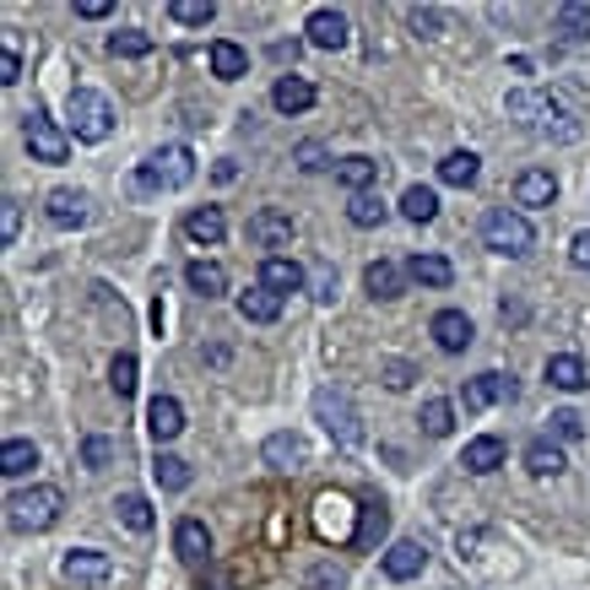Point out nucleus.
Masks as SVG:
<instances>
[{"label": "nucleus", "instance_id": "obj_1", "mask_svg": "<svg viewBox=\"0 0 590 590\" xmlns=\"http://www.w3.org/2000/svg\"><path fill=\"white\" fill-rule=\"evenodd\" d=\"M509 120L520 130H531L537 141H580V120L569 114V103L563 98H552V92H542V87H514L504 98Z\"/></svg>", "mask_w": 590, "mask_h": 590}, {"label": "nucleus", "instance_id": "obj_2", "mask_svg": "<svg viewBox=\"0 0 590 590\" xmlns=\"http://www.w3.org/2000/svg\"><path fill=\"white\" fill-rule=\"evenodd\" d=\"M60 509H66V493H60L54 482H33V488H17V493L6 499V520H11L17 531H49V526L60 520Z\"/></svg>", "mask_w": 590, "mask_h": 590}, {"label": "nucleus", "instance_id": "obj_3", "mask_svg": "<svg viewBox=\"0 0 590 590\" xmlns=\"http://www.w3.org/2000/svg\"><path fill=\"white\" fill-rule=\"evenodd\" d=\"M196 179V158H190V147H158L141 169H136V190H147V196H163V190H184Z\"/></svg>", "mask_w": 590, "mask_h": 590}, {"label": "nucleus", "instance_id": "obj_4", "mask_svg": "<svg viewBox=\"0 0 590 590\" xmlns=\"http://www.w3.org/2000/svg\"><path fill=\"white\" fill-rule=\"evenodd\" d=\"M66 126L77 141H109L114 136V103L103 98V92H92V87H71V98H66Z\"/></svg>", "mask_w": 590, "mask_h": 590}, {"label": "nucleus", "instance_id": "obj_5", "mask_svg": "<svg viewBox=\"0 0 590 590\" xmlns=\"http://www.w3.org/2000/svg\"><path fill=\"white\" fill-rule=\"evenodd\" d=\"M482 244H488L493 254H509V260H520V254H531V244H537V228L526 222V211L493 207L488 217H482Z\"/></svg>", "mask_w": 590, "mask_h": 590}, {"label": "nucleus", "instance_id": "obj_6", "mask_svg": "<svg viewBox=\"0 0 590 590\" xmlns=\"http://www.w3.org/2000/svg\"><path fill=\"white\" fill-rule=\"evenodd\" d=\"M314 418L326 422V433L337 439L341 450H352V444L363 439V428H358V412H352V401H347L341 390H331V384H320V390H314Z\"/></svg>", "mask_w": 590, "mask_h": 590}, {"label": "nucleus", "instance_id": "obj_7", "mask_svg": "<svg viewBox=\"0 0 590 590\" xmlns=\"http://www.w3.org/2000/svg\"><path fill=\"white\" fill-rule=\"evenodd\" d=\"M22 141H28V152L39 158V163H66V152H71V136L54 126L43 109L28 114V126H22Z\"/></svg>", "mask_w": 590, "mask_h": 590}, {"label": "nucleus", "instance_id": "obj_8", "mask_svg": "<svg viewBox=\"0 0 590 590\" xmlns=\"http://www.w3.org/2000/svg\"><path fill=\"white\" fill-rule=\"evenodd\" d=\"M244 233H250V244L254 250H288V244H293V211H282V207H260V211H250V228H244Z\"/></svg>", "mask_w": 590, "mask_h": 590}, {"label": "nucleus", "instance_id": "obj_9", "mask_svg": "<svg viewBox=\"0 0 590 590\" xmlns=\"http://www.w3.org/2000/svg\"><path fill=\"white\" fill-rule=\"evenodd\" d=\"M428 337L439 341V352H466V347L477 341V326H471L466 309H439V314L428 320Z\"/></svg>", "mask_w": 590, "mask_h": 590}, {"label": "nucleus", "instance_id": "obj_10", "mask_svg": "<svg viewBox=\"0 0 590 590\" xmlns=\"http://www.w3.org/2000/svg\"><path fill=\"white\" fill-rule=\"evenodd\" d=\"M509 396H514V380H509V374H493V369L461 384V407H466V412H488V407H499V401H509Z\"/></svg>", "mask_w": 590, "mask_h": 590}, {"label": "nucleus", "instance_id": "obj_11", "mask_svg": "<svg viewBox=\"0 0 590 590\" xmlns=\"http://www.w3.org/2000/svg\"><path fill=\"white\" fill-rule=\"evenodd\" d=\"M260 288H271L277 298L303 293V288H309V271H303L298 260H288V254H266V260H260Z\"/></svg>", "mask_w": 590, "mask_h": 590}, {"label": "nucleus", "instance_id": "obj_12", "mask_svg": "<svg viewBox=\"0 0 590 590\" xmlns=\"http://www.w3.org/2000/svg\"><path fill=\"white\" fill-rule=\"evenodd\" d=\"M303 33H309V43L314 49H347V17H341L337 6H314L309 11V22H303Z\"/></svg>", "mask_w": 590, "mask_h": 590}, {"label": "nucleus", "instance_id": "obj_13", "mask_svg": "<svg viewBox=\"0 0 590 590\" xmlns=\"http://www.w3.org/2000/svg\"><path fill=\"white\" fill-rule=\"evenodd\" d=\"M43 217H49L54 228H82L87 217H92V201H87L82 190H66V184H60V190L43 196Z\"/></svg>", "mask_w": 590, "mask_h": 590}, {"label": "nucleus", "instance_id": "obj_14", "mask_svg": "<svg viewBox=\"0 0 590 590\" xmlns=\"http://www.w3.org/2000/svg\"><path fill=\"white\" fill-rule=\"evenodd\" d=\"M380 569L390 574V580H418L422 569H428V548L412 542V537H407V542H390L384 558H380Z\"/></svg>", "mask_w": 590, "mask_h": 590}, {"label": "nucleus", "instance_id": "obj_15", "mask_svg": "<svg viewBox=\"0 0 590 590\" xmlns=\"http://www.w3.org/2000/svg\"><path fill=\"white\" fill-rule=\"evenodd\" d=\"M260 456H266V466H277V471H298V466L309 461V444H303V433L282 428V433H271L260 444Z\"/></svg>", "mask_w": 590, "mask_h": 590}, {"label": "nucleus", "instance_id": "obj_16", "mask_svg": "<svg viewBox=\"0 0 590 590\" xmlns=\"http://www.w3.org/2000/svg\"><path fill=\"white\" fill-rule=\"evenodd\" d=\"M147 433H152L158 444L179 439V433H184V407H179L173 396H152V401H147Z\"/></svg>", "mask_w": 590, "mask_h": 590}, {"label": "nucleus", "instance_id": "obj_17", "mask_svg": "<svg viewBox=\"0 0 590 590\" xmlns=\"http://www.w3.org/2000/svg\"><path fill=\"white\" fill-rule=\"evenodd\" d=\"M66 580H77V586H98V580H109L114 574V563H109V552H92V548H77L66 552Z\"/></svg>", "mask_w": 590, "mask_h": 590}, {"label": "nucleus", "instance_id": "obj_18", "mask_svg": "<svg viewBox=\"0 0 590 590\" xmlns=\"http://www.w3.org/2000/svg\"><path fill=\"white\" fill-rule=\"evenodd\" d=\"M552 201H558L552 169H526L514 179V207H552Z\"/></svg>", "mask_w": 590, "mask_h": 590}, {"label": "nucleus", "instance_id": "obj_19", "mask_svg": "<svg viewBox=\"0 0 590 590\" xmlns=\"http://www.w3.org/2000/svg\"><path fill=\"white\" fill-rule=\"evenodd\" d=\"M207 60H211V77H217V82H239V77L250 71V49L233 39H217Z\"/></svg>", "mask_w": 590, "mask_h": 590}, {"label": "nucleus", "instance_id": "obj_20", "mask_svg": "<svg viewBox=\"0 0 590 590\" xmlns=\"http://www.w3.org/2000/svg\"><path fill=\"white\" fill-rule=\"evenodd\" d=\"M407 277H412L418 288H450V282H456V266H450L444 254L418 250L412 260H407Z\"/></svg>", "mask_w": 590, "mask_h": 590}, {"label": "nucleus", "instance_id": "obj_21", "mask_svg": "<svg viewBox=\"0 0 590 590\" xmlns=\"http://www.w3.org/2000/svg\"><path fill=\"white\" fill-rule=\"evenodd\" d=\"M504 439H493V433H482V439H471L461 450V466L471 471V477H488V471H499L504 466Z\"/></svg>", "mask_w": 590, "mask_h": 590}, {"label": "nucleus", "instance_id": "obj_22", "mask_svg": "<svg viewBox=\"0 0 590 590\" xmlns=\"http://www.w3.org/2000/svg\"><path fill=\"white\" fill-rule=\"evenodd\" d=\"M552 33L563 43H590V6L586 0H563L552 11Z\"/></svg>", "mask_w": 590, "mask_h": 590}, {"label": "nucleus", "instance_id": "obj_23", "mask_svg": "<svg viewBox=\"0 0 590 590\" xmlns=\"http://www.w3.org/2000/svg\"><path fill=\"white\" fill-rule=\"evenodd\" d=\"M271 103H277V114H303V109H314V82L309 77H277Z\"/></svg>", "mask_w": 590, "mask_h": 590}, {"label": "nucleus", "instance_id": "obj_24", "mask_svg": "<svg viewBox=\"0 0 590 590\" xmlns=\"http://www.w3.org/2000/svg\"><path fill=\"white\" fill-rule=\"evenodd\" d=\"M548 384L552 390H586L590 384V369H586V358H574V352H552L548 358Z\"/></svg>", "mask_w": 590, "mask_h": 590}, {"label": "nucleus", "instance_id": "obj_25", "mask_svg": "<svg viewBox=\"0 0 590 590\" xmlns=\"http://www.w3.org/2000/svg\"><path fill=\"white\" fill-rule=\"evenodd\" d=\"M173 552L184 558V563H207L211 558V531L201 520H179L173 526Z\"/></svg>", "mask_w": 590, "mask_h": 590}, {"label": "nucleus", "instance_id": "obj_26", "mask_svg": "<svg viewBox=\"0 0 590 590\" xmlns=\"http://www.w3.org/2000/svg\"><path fill=\"white\" fill-rule=\"evenodd\" d=\"M184 288L201 298H222L228 293V271H222L217 260H190V266H184Z\"/></svg>", "mask_w": 590, "mask_h": 590}, {"label": "nucleus", "instance_id": "obj_27", "mask_svg": "<svg viewBox=\"0 0 590 590\" xmlns=\"http://www.w3.org/2000/svg\"><path fill=\"white\" fill-rule=\"evenodd\" d=\"M363 288L374 298H401V288H407V266H396V260H369Z\"/></svg>", "mask_w": 590, "mask_h": 590}, {"label": "nucleus", "instance_id": "obj_28", "mask_svg": "<svg viewBox=\"0 0 590 590\" xmlns=\"http://www.w3.org/2000/svg\"><path fill=\"white\" fill-rule=\"evenodd\" d=\"M239 314L250 326H277L282 320V298L271 293V288H250V293H239Z\"/></svg>", "mask_w": 590, "mask_h": 590}, {"label": "nucleus", "instance_id": "obj_29", "mask_svg": "<svg viewBox=\"0 0 590 590\" xmlns=\"http://www.w3.org/2000/svg\"><path fill=\"white\" fill-rule=\"evenodd\" d=\"M337 179L352 190V196H363V190H374V184H380V163H374V158H363V152H352V158H341V163H337Z\"/></svg>", "mask_w": 590, "mask_h": 590}, {"label": "nucleus", "instance_id": "obj_30", "mask_svg": "<svg viewBox=\"0 0 590 590\" xmlns=\"http://www.w3.org/2000/svg\"><path fill=\"white\" fill-rule=\"evenodd\" d=\"M184 233H190V239H196V244H222V233H228V217H222V211L217 207H196L190 211V217H184Z\"/></svg>", "mask_w": 590, "mask_h": 590}, {"label": "nucleus", "instance_id": "obj_31", "mask_svg": "<svg viewBox=\"0 0 590 590\" xmlns=\"http://www.w3.org/2000/svg\"><path fill=\"white\" fill-rule=\"evenodd\" d=\"M33 466H39V444L33 439H6L0 444V471L6 477H28Z\"/></svg>", "mask_w": 590, "mask_h": 590}, {"label": "nucleus", "instance_id": "obj_32", "mask_svg": "<svg viewBox=\"0 0 590 590\" xmlns=\"http://www.w3.org/2000/svg\"><path fill=\"white\" fill-rule=\"evenodd\" d=\"M477 173H482V158H477V152H450V158L439 163V179H444V184H456V190H471V184H477Z\"/></svg>", "mask_w": 590, "mask_h": 590}, {"label": "nucleus", "instance_id": "obj_33", "mask_svg": "<svg viewBox=\"0 0 590 590\" xmlns=\"http://www.w3.org/2000/svg\"><path fill=\"white\" fill-rule=\"evenodd\" d=\"M384 217H390V207H384L374 190H363V196H347V222H352V228H380Z\"/></svg>", "mask_w": 590, "mask_h": 590}, {"label": "nucleus", "instance_id": "obj_34", "mask_svg": "<svg viewBox=\"0 0 590 590\" xmlns=\"http://www.w3.org/2000/svg\"><path fill=\"white\" fill-rule=\"evenodd\" d=\"M152 482H158L163 493H184V488H190V461H179V456L163 450V456L152 461Z\"/></svg>", "mask_w": 590, "mask_h": 590}, {"label": "nucleus", "instance_id": "obj_35", "mask_svg": "<svg viewBox=\"0 0 590 590\" xmlns=\"http://www.w3.org/2000/svg\"><path fill=\"white\" fill-rule=\"evenodd\" d=\"M384 531H390V509L380 499H369V504L358 509V548H374Z\"/></svg>", "mask_w": 590, "mask_h": 590}, {"label": "nucleus", "instance_id": "obj_36", "mask_svg": "<svg viewBox=\"0 0 590 590\" xmlns=\"http://www.w3.org/2000/svg\"><path fill=\"white\" fill-rule=\"evenodd\" d=\"M563 450H558V444H552V439H537V444H526V471H531V477H558V471H563Z\"/></svg>", "mask_w": 590, "mask_h": 590}, {"label": "nucleus", "instance_id": "obj_37", "mask_svg": "<svg viewBox=\"0 0 590 590\" xmlns=\"http://www.w3.org/2000/svg\"><path fill=\"white\" fill-rule=\"evenodd\" d=\"M418 422L428 439H450V433H456V407H450V401H422Z\"/></svg>", "mask_w": 590, "mask_h": 590}, {"label": "nucleus", "instance_id": "obj_38", "mask_svg": "<svg viewBox=\"0 0 590 590\" xmlns=\"http://www.w3.org/2000/svg\"><path fill=\"white\" fill-rule=\"evenodd\" d=\"M109 54L114 60H141V54H152V33L147 28H120V33H109Z\"/></svg>", "mask_w": 590, "mask_h": 590}, {"label": "nucleus", "instance_id": "obj_39", "mask_svg": "<svg viewBox=\"0 0 590 590\" xmlns=\"http://www.w3.org/2000/svg\"><path fill=\"white\" fill-rule=\"evenodd\" d=\"M401 217H407V222H433V217H439V196H433L428 184H407V196H401Z\"/></svg>", "mask_w": 590, "mask_h": 590}, {"label": "nucleus", "instance_id": "obj_40", "mask_svg": "<svg viewBox=\"0 0 590 590\" xmlns=\"http://www.w3.org/2000/svg\"><path fill=\"white\" fill-rule=\"evenodd\" d=\"M114 514H120L126 531H152V504H147L141 493H120V499H114Z\"/></svg>", "mask_w": 590, "mask_h": 590}, {"label": "nucleus", "instance_id": "obj_41", "mask_svg": "<svg viewBox=\"0 0 590 590\" xmlns=\"http://www.w3.org/2000/svg\"><path fill=\"white\" fill-rule=\"evenodd\" d=\"M169 17L179 28H207L211 17H217V6L211 0H169Z\"/></svg>", "mask_w": 590, "mask_h": 590}, {"label": "nucleus", "instance_id": "obj_42", "mask_svg": "<svg viewBox=\"0 0 590 590\" xmlns=\"http://www.w3.org/2000/svg\"><path fill=\"white\" fill-rule=\"evenodd\" d=\"M114 456H120V450H114V439H103V433H87V439H82V466H87V471H103Z\"/></svg>", "mask_w": 590, "mask_h": 590}, {"label": "nucleus", "instance_id": "obj_43", "mask_svg": "<svg viewBox=\"0 0 590 590\" xmlns=\"http://www.w3.org/2000/svg\"><path fill=\"white\" fill-rule=\"evenodd\" d=\"M407 22H412L418 39H439V33H444V11H439V6H412Z\"/></svg>", "mask_w": 590, "mask_h": 590}, {"label": "nucleus", "instance_id": "obj_44", "mask_svg": "<svg viewBox=\"0 0 590 590\" xmlns=\"http://www.w3.org/2000/svg\"><path fill=\"white\" fill-rule=\"evenodd\" d=\"M136 374H141V369H136V358H130V352H120V358L109 363V384H114V396H120V401L136 396Z\"/></svg>", "mask_w": 590, "mask_h": 590}, {"label": "nucleus", "instance_id": "obj_45", "mask_svg": "<svg viewBox=\"0 0 590 590\" xmlns=\"http://www.w3.org/2000/svg\"><path fill=\"white\" fill-rule=\"evenodd\" d=\"M293 163H298V169H303V173L337 169V163H331V152H326L320 141H298V147H293Z\"/></svg>", "mask_w": 590, "mask_h": 590}, {"label": "nucleus", "instance_id": "obj_46", "mask_svg": "<svg viewBox=\"0 0 590 590\" xmlns=\"http://www.w3.org/2000/svg\"><path fill=\"white\" fill-rule=\"evenodd\" d=\"M17 228H22V201L6 196L0 201V244H17Z\"/></svg>", "mask_w": 590, "mask_h": 590}, {"label": "nucleus", "instance_id": "obj_47", "mask_svg": "<svg viewBox=\"0 0 590 590\" xmlns=\"http://www.w3.org/2000/svg\"><path fill=\"white\" fill-rule=\"evenodd\" d=\"M380 380L390 384V390H407V384L418 380V369H412V363H401V358H384V363H380Z\"/></svg>", "mask_w": 590, "mask_h": 590}, {"label": "nucleus", "instance_id": "obj_48", "mask_svg": "<svg viewBox=\"0 0 590 590\" xmlns=\"http://www.w3.org/2000/svg\"><path fill=\"white\" fill-rule=\"evenodd\" d=\"M309 590H347V574H341L337 563H314L309 569Z\"/></svg>", "mask_w": 590, "mask_h": 590}, {"label": "nucleus", "instance_id": "obj_49", "mask_svg": "<svg viewBox=\"0 0 590 590\" xmlns=\"http://www.w3.org/2000/svg\"><path fill=\"white\" fill-rule=\"evenodd\" d=\"M552 433H558V439H580V433H586V418H580V412H569V407H563V412H552Z\"/></svg>", "mask_w": 590, "mask_h": 590}, {"label": "nucleus", "instance_id": "obj_50", "mask_svg": "<svg viewBox=\"0 0 590 590\" xmlns=\"http://www.w3.org/2000/svg\"><path fill=\"white\" fill-rule=\"evenodd\" d=\"M0 82L11 87V82H22V54L6 43V54H0Z\"/></svg>", "mask_w": 590, "mask_h": 590}, {"label": "nucleus", "instance_id": "obj_51", "mask_svg": "<svg viewBox=\"0 0 590 590\" xmlns=\"http://www.w3.org/2000/svg\"><path fill=\"white\" fill-rule=\"evenodd\" d=\"M569 260H574L580 271H590V228H586V233H574V244H569Z\"/></svg>", "mask_w": 590, "mask_h": 590}, {"label": "nucleus", "instance_id": "obj_52", "mask_svg": "<svg viewBox=\"0 0 590 590\" xmlns=\"http://www.w3.org/2000/svg\"><path fill=\"white\" fill-rule=\"evenodd\" d=\"M77 17H87V22L109 17V0H77Z\"/></svg>", "mask_w": 590, "mask_h": 590}, {"label": "nucleus", "instance_id": "obj_53", "mask_svg": "<svg viewBox=\"0 0 590 590\" xmlns=\"http://www.w3.org/2000/svg\"><path fill=\"white\" fill-rule=\"evenodd\" d=\"M314 298H320V303H331V298H337V277H331V271H320V277H314Z\"/></svg>", "mask_w": 590, "mask_h": 590}, {"label": "nucleus", "instance_id": "obj_54", "mask_svg": "<svg viewBox=\"0 0 590 590\" xmlns=\"http://www.w3.org/2000/svg\"><path fill=\"white\" fill-rule=\"evenodd\" d=\"M499 314H504V326H520V320H526V303H520V298H504Z\"/></svg>", "mask_w": 590, "mask_h": 590}, {"label": "nucleus", "instance_id": "obj_55", "mask_svg": "<svg viewBox=\"0 0 590 590\" xmlns=\"http://www.w3.org/2000/svg\"><path fill=\"white\" fill-rule=\"evenodd\" d=\"M201 590H233V580H228V574H217V569H211L207 580H201Z\"/></svg>", "mask_w": 590, "mask_h": 590}]
</instances>
